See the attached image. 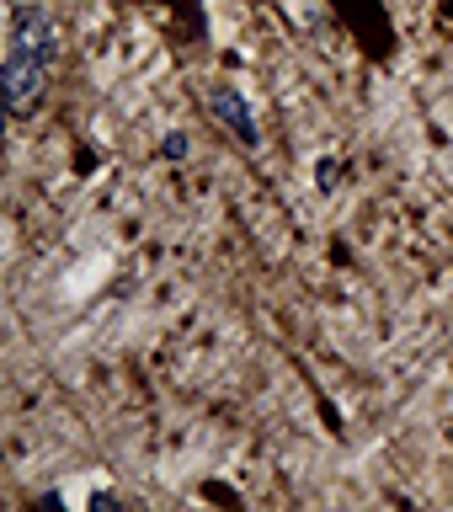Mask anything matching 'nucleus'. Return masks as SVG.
Returning a JSON list of instances; mask_svg holds the SVG:
<instances>
[{
  "label": "nucleus",
  "mask_w": 453,
  "mask_h": 512,
  "mask_svg": "<svg viewBox=\"0 0 453 512\" xmlns=\"http://www.w3.org/2000/svg\"><path fill=\"white\" fill-rule=\"evenodd\" d=\"M320 187H326V192L336 187V160H320Z\"/></svg>",
  "instance_id": "nucleus-4"
},
{
  "label": "nucleus",
  "mask_w": 453,
  "mask_h": 512,
  "mask_svg": "<svg viewBox=\"0 0 453 512\" xmlns=\"http://www.w3.org/2000/svg\"><path fill=\"white\" fill-rule=\"evenodd\" d=\"M0 86H6V102L16 112L32 107V96H43V59L38 54H11L6 70H0Z\"/></svg>",
  "instance_id": "nucleus-1"
},
{
  "label": "nucleus",
  "mask_w": 453,
  "mask_h": 512,
  "mask_svg": "<svg viewBox=\"0 0 453 512\" xmlns=\"http://www.w3.org/2000/svg\"><path fill=\"white\" fill-rule=\"evenodd\" d=\"M208 107H214V118L230 123V134H235L240 144H256V139H262V134H256V118L246 112V102H240V91H235V86H214Z\"/></svg>",
  "instance_id": "nucleus-3"
},
{
  "label": "nucleus",
  "mask_w": 453,
  "mask_h": 512,
  "mask_svg": "<svg viewBox=\"0 0 453 512\" xmlns=\"http://www.w3.org/2000/svg\"><path fill=\"white\" fill-rule=\"evenodd\" d=\"M54 48V22L43 16V6H22L11 16V54H48Z\"/></svg>",
  "instance_id": "nucleus-2"
}]
</instances>
